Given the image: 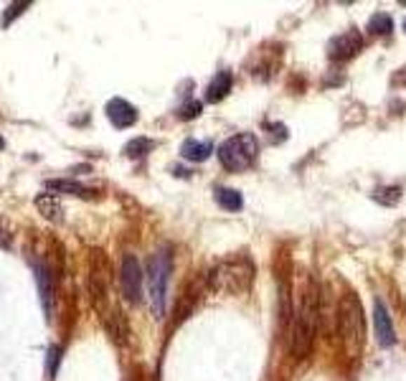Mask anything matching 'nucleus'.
I'll use <instances>...</instances> for the list:
<instances>
[{
	"label": "nucleus",
	"mask_w": 406,
	"mask_h": 381,
	"mask_svg": "<svg viewBox=\"0 0 406 381\" xmlns=\"http://www.w3.org/2000/svg\"><path fill=\"white\" fill-rule=\"evenodd\" d=\"M26 8H31V3H13V6H8V11L3 13V26H11V20L18 18Z\"/></svg>",
	"instance_id": "aec40b11"
},
{
	"label": "nucleus",
	"mask_w": 406,
	"mask_h": 381,
	"mask_svg": "<svg viewBox=\"0 0 406 381\" xmlns=\"http://www.w3.org/2000/svg\"><path fill=\"white\" fill-rule=\"evenodd\" d=\"M259 155V140L252 133H239L219 145V161L226 171H247Z\"/></svg>",
	"instance_id": "20e7f679"
},
{
	"label": "nucleus",
	"mask_w": 406,
	"mask_h": 381,
	"mask_svg": "<svg viewBox=\"0 0 406 381\" xmlns=\"http://www.w3.org/2000/svg\"><path fill=\"white\" fill-rule=\"evenodd\" d=\"M107 117H109V122H112L117 130H127V127H133L135 122H137L140 114H137V109L127 100L114 97V100L107 102Z\"/></svg>",
	"instance_id": "9d476101"
},
{
	"label": "nucleus",
	"mask_w": 406,
	"mask_h": 381,
	"mask_svg": "<svg viewBox=\"0 0 406 381\" xmlns=\"http://www.w3.org/2000/svg\"><path fill=\"white\" fill-rule=\"evenodd\" d=\"M404 28H406V20H404Z\"/></svg>",
	"instance_id": "5701e85b"
},
{
	"label": "nucleus",
	"mask_w": 406,
	"mask_h": 381,
	"mask_svg": "<svg viewBox=\"0 0 406 381\" xmlns=\"http://www.w3.org/2000/svg\"><path fill=\"white\" fill-rule=\"evenodd\" d=\"M335 323H338V333L343 335V341L351 346H360L363 335H366V315H363V308L353 293L343 295L338 313H335Z\"/></svg>",
	"instance_id": "39448f33"
},
{
	"label": "nucleus",
	"mask_w": 406,
	"mask_h": 381,
	"mask_svg": "<svg viewBox=\"0 0 406 381\" xmlns=\"http://www.w3.org/2000/svg\"><path fill=\"white\" fill-rule=\"evenodd\" d=\"M363 46V36L358 31H346V34L335 36L330 44H327V56L333 61H340V59H351L356 51H360Z\"/></svg>",
	"instance_id": "1a4fd4ad"
},
{
	"label": "nucleus",
	"mask_w": 406,
	"mask_h": 381,
	"mask_svg": "<svg viewBox=\"0 0 406 381\" xmlns=\"http://www.w3.org/2000/svg\"><path fill=\"white\" fill-rule=\"evenodd\" d=\"M254 274H257V269L247 254H231V257L219 260L203 274V285L213 293L241 295L252 288Z\"/></svg>",
	"instance_id": "f03ea898"
},
{
	"label": "nucleus",
	"mask_w": 406,
	"mask_h": 381,
	"mask_svg": "<svg viewBox=\"0 0 406 381\" xmlns=\"http://www.w3.org/2000/svg\"><path fill=\"white\" fill-rule=\"evenodd\" d=\"M323 308H320V290L315 282H307L300 293V302L292 313V328H290V351L295 359H305L310 354L318 333V323Z\"/></svg>",
	"instance_id": "f257e3e1"
},
{
	"label": "nucleus",
	"mask_w": 406,
	"mask_h": 381,
	"mask_svg": "<svg viewBox=\"0 0 406 381\" xmlns=\"http://www.w3.org/2000/svg\"><path fill=\"white\" fill-rule=\"evenodd\" d=\"M170 272H173V254H170V249L163 247L150 254V260H147V293H150V305H153L155 318L165 315Z\"/></svg>",
	"instance_id": "7ed1b4c3"
},
{
	"label": "nucleus",
	"mask_w": 406,
	"mask_h": 381,
	"mask_svg": "<svg viewBox=\"0 0 406 381\" xmlns=\"http://www.w3.org/2000/svg\"><path fill=\"white\" fill-rule=\"evenodd\" d=\"M102 323H104V330H107V335H109V341H112L114 346H125V343L130 341L127 318L122 315L120 308H109V305H107V308L102 310Z\"/></svg>",
	"instance_id": "6e6552de"
},
{
	"label": "nucleus",
	"mask_w": 406,
	"mask_h": 381,
	"mask_svg": "<svg viewBox=\"0 0 406 381\" xmlns=\"http://www.w3.org/2000/svg\"><path fill=\"white\" fill-rule=\"evenodd\" d=\"M391 28H393V20H391V15H386V13H376L371 20H368V31L371 34H376V36H384V34H391Z\"/></svg>",
	"instance_id": "6ab92c4d"
},
{
	"label": "nucleus",
	"mask_w": 406,
	"mask_h": 381,
	"mask_svg": "<svg viewBox=\"0 0 406 381\" xmlns=\"http://www.w3.org/2000/svg\"><path fill=\"white\" fill-rule=\"evenodd\" d=\"M36 285H39V295H41V305L46 310V315L51 313V295H53V269L48 267L46 262H36Z\"/></svg>",
	"instance_id": "f8f14e48"
},
{
	"label": "nucleus",
	"mask_w": 406,
	"mask_h": 381,
	"mask_svg": "<svg viewBox=\"0 0 406 381\" xmlns=\"http://www.w3.org/2000/svg\"><path fill=\"white\" fill-rule=\"evenodd\" d=\"M155 150V140L150 138H135L125 145V155L127 158H145L147 153H153Z\"/></svg>",
	"instance_id": "a211bd4d"
},
{
	"label": "nucleus",
	"mask_w": 406,
	"mask_h": 381,
	"mask_svg": "<svg viewBox=\"0 0 406 381\" xmlns=\"http://www.w3.org/2000/svg\"><path fill=\"white\" fill-rule=\"evenodd\" d=\"M142 274L140 262L135 260L133 254H125L122 260V269H120V285H122V295H125L127 302H140L142 300Z\"/></svg>",
	"instance_id": "0eeeda50"
},
{
	"label": "nucleus",
	"mask_w": 406,
	"mask_h": 381,
	"mask_svg": "<svg viewBox=\"0 0 406 381\" xmlns=\"http://www.w3.org/2000/svg\"><path fill=\"white\" fill-rule=\"evenodd\" d=\"M231 87H234L231 72H219V74H216V76L211 79V84H208L206 100H208V102H221L229 92H231Z\"/></svg>",
	"instance_id": "dca6fc26"
},
{
	"label": "nucleus",
	"mask_w": 406,
	"mask_h": 381,
	"mask_svg": "<svg viewBox=\"0 0 406 381\" xmlns=\"http://www.w3.org/2000/svg\"><path fill=\"white\" fill-rule=\"evenodd\" d=\"M373 318H376V333H379L381 346H393L396 343V330H393L391 315L381 300L373 302Z\"/></svg>",
	"instance_id": "9b49d317"
},
{
	"label": "nucleus",
	"mask_w": 406,
	"mask_h": 381,
	"mask_svg": "<svg viewBox=\"0 0 406 381\" xmlns=\"http://www.w3.org/2000/svg\"><path fill=\"white\" fill-rule=\"evenodd\" d=\"M36 208H39V214L43 216V219L53 221V224H59V221L64 219V206H61V201L53 194L36 196Z\"/></svg>",
	"instance_id": "4468645a"
},
{
	"label": "nucleus",
	"mask_w": 406,
	"mask_h": 381,
	"mask_svg": "<svg viewBox=\"0 0 406 381\" xmlns=\"http://www.w3.org/2000/svg\"><path fill=\"white\" fill-rule=\"evenodd\" d=\"M211 153H213V145L208 140H186L183 145H180V155L186 158V161H191V163H203V161H208L211 158Z\"/></svg>",
	"instance_id": "2eb2a0df"
},
{
	"label": "nucleus",
	"mask_w": 406,
	"mask_h": 381,
	"mask_svg": "<svg viewBox=\"0 0 406 381\" xmlns=\"http://www.w3.org/2000/svg\"><path fill=\"white\" fill-rule=\"evenodd\" d=\"M46 188L53 191V194H69V196H79V199H94V196H97L94 188L74 181V178H53V181H46Z\"/></svg>",
	"instance_id": "ddd939ff"
},
{
	"label": "nucleus",
	"mask_w": 406,
	"mask_h": 381,
	"mask_svg": "<svg viewBox=\"0 0 406 381\" xmlns=\"http://www.w3.org/2000/svg\"><path fill=\"white\" fill-rule=\"evenodd\" d=\"M3 147H6V140H3V138H0V150H3Z\"/></svg>",
	"instance_id": "4be33fe9"
},
{
	"label": "nucleus",
	"mask_w": 406,
	"mask_h": 381,
	"mask_svg": "<svg viewBox=\"0 0 406 381\" xmlns=\"http://www.w3.org/2000/svg\"><path fill=\"white\" fill-rule=\"evenodd\" d=\"M213 194H216L219 206L226 208V211H239V208L244 206V199H241V194H239V191H234V188H216Z\"/></svg>",
	"instance_id": "f3484780"
},
{
	"label": "nucleus",
	"mask_w": 406,
	"mask_h": 381,
	"mask_svg": "<svg viewBox=\"0 0 406 381\" xmlns=\"http://www.w3.org/2000/svg\"><path fill=\"white\" fill-rule=\"evenodd\" d=\"M201 114V102H186L183 107L178 109V117L180 120H194Z\"/></svg>",
	"instance_id": "412c9836"
},
{
	"label": "nucleus",
	"mask_w": 406,
	"mask_h": 381,
	"mask_svg": "<svg viewBox=\"0 0 406 381\" xmlns=\"http://www.w3.org/2000/svg\"><path fill=\"white\" fill-rule=\"evenodd\" d=\"M89 293H92V302L102 313L107 308V293H109V262L100 249L89 257Z\"/></svg>",
	"instance_id": "423d86ee"
}]
</instances>
